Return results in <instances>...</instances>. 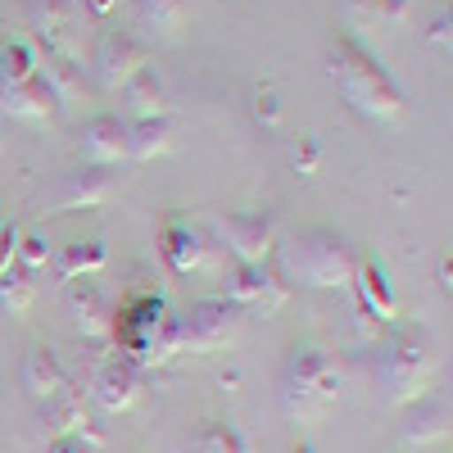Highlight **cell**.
Listing matches in <instances>:
<instances>
[{
    "label": "cell",
    "instance_id": "obj_30",
    "mask_svg": "<svg viewBox=\"0 0 453 453\" xmlns=\"http://www.w3.org/2000/svg\"><path fill=\"white\" fill-rule=\"evenodd\" d=\"M46 263H50V241L42 232L19 236V268L23 273H36V268H46Z\"/></svg>",
    "mask_w": 453,
    "mask_h": 453
},
{
    "label": "cell",
    "instance_id": "obj_23",
    "mask_svg": "<svg viewBox=\"0 0 453 453\" xmlns=\"http://www.w3.org/2000/svg\"><path fill=\"white\" fill-rule=\"evenodd\" d=\"M168 150H173V123L168 119L127 123V159H159Z\"/></svg>",
    "mask_w": 453,
    "mask_h": 453
},
{
    "label": "cell",
    "instance_id": "obj_31",
    "mask_svg": "<svg viewBox=\"0 0 453 453\" xmlns=\"http://www.w3.org/2000/svg\"><path fill=\"white\" fill-rule=\"evenodd\" d=\"M290 159H295V168L304 173V177H313V173L322 168V145H318L313 136H299L295 150H290Z\"/></svg>",
    "mask_w": 453,
    "mask_h": 453
},
{
    "label": "cell",
    "instance_id": "obj_38",
    "mask_svg": "<svg viewBox=\"0 0 453 453\" xmlns=\"http://www.w3.org/2000/svg\"><path fill=\"white\" fill-rule=\"evenodd\" d=\"M0 145H5V141H0Z\"/></svg>",
    "mask_w": 453,
    "mask_h": 453
},
{
    "label": "cell",
    "instance_id": "obj_32",
    "mask_svg": "<svg viewBox=\"0 0 453 453\" xmlns=\"http://www.w3.org/2000/svg\"><path fill=\"white\" fill-rule=\"evenodd\" d=\"M14 258H19V226L0 218V273L14 268Z\"/></svg>",
    "mask_w": 453,
    "mask_h": 453
},
{
    "label": "cell",
    "instance_id": "obj_28",
    "mask_svg": "<svg viewBox=\"0 0 453 453\" xmlns=\"http://www.w3.org/2000/svg\"><path fill=\"white\" fill-rule=\"evenodd\" d=\"M250 109H254V119H258L263 127H281L286 104H281V91H277L273 82H258V87L250 91Z\"/></svg>",
    "mask_w": 453,
    "mask_h": 453
},
{
    "label": "cell",
    "instance_id": "obj_35",
    "mask_svg": "<svg viewBox=\"0 0 453 453\" xmlns=\"http://www.w3.org/2000/svg\"><path fill=\"white\" fill-rule=\"evenodd\" d=\"M87 5H91V14H109V10H113V0H87Z\"/></svg>",
    "mask_w": 453,
    "mask_h": 453
},
{
    "label": "cell",
    "instance_id": "obj_20",
    "mask_svg": "<svg viewBox=\"0 0 453 453\" xmlns=\"http://www.w3.org/2000/svg\"><path fill=\"white\" fill-rule=\"evenodd\" d=\"M42 422H46L50 440H59V435H78V440H82V435H87V444H100V435L91 431V418H87V403H82L78 395H73V390L46 403Z\"/></svg>",
    "mask_w": 453,
    "mask_h": 453
},
{
    "label": "cell",
    "instance_id": "obj_7",
    "mask_svg": "<svg viewBox=\"0 0 453 453\" xmlns=\"http://www.w3.org/2000/svg\"><path fill=\"white\" fill-rule=\"evenodd\" d=\"M150 64V46L136 32H104L96 46V78L104 91H123L136 73Z\"/></svg>",
    "mask_w": 453,
    "mask_h": 453
},
{
    "label": "cell",
    "instance_id": "obj_29",
    "mask_svg": "<svg viewBox=\"0 0 453 453\" xmlns=\"http://www.w3.org/2000/svg\"><path fill=\"white\" fill-rule=\"evenodd\" d=\"M200 453H245V444H241V435H236L232 426L209 422V426L200 431Z\"/></svg>",
    "mask_w": 453,
    "mask_h": 453
},
{
    "label": "cell",
    "instance_id": "obj_9",
    "mask_svg": "<svg viewBox=\"0 0 453 453\" xmlns=\"http://www.w3.org/2000/svg\"><path fill=\"white\" fill-rule=\"evenodd\" d=\"M113 196H119V181H113V173L100 168V164H82L78 173H68V177L55 186L50 204H55V213H73V209H100V204L113 200Z\"/></svg>",
    "mask_w": 453,
    "mask_h": 453
},
{
    "label": "cell",
    "instance_id": "obj_5",
    "mask_svg": "<svg viewBox=\"0 0 453 453\" xmlns=\"http://www.w3.org/2000/svg\"><path fill=\"white\" fill-rule=\"evenodd\" d=\"M236 335H241V309L226 304V299H196L177 318V349H186V354L226 349Z\"/></svg>",
    "mask_w": 453,
    "mask_h": 453
},
{
    "label": "cell",
    "instance_id": "obj_12",
    "mask_svg": "<svg viewBox=\"0 0 453 453\" xmlns=\"http://www.w3.org/2000/svg\"><path fill=\"white\" fill-rule=\"evenodd\" d=\"M68 313H73V326H78L87 340H104L113 331V309H109V295L91 281V277H78L68 286Z\"/></svg>",
    "mask_w": 453,
    "mask_h": 453
},
{
    "label": "cell",
    "instance_id": "obj_22",
    "mask_svg": "<svg viewBox=\"0 0 453 453\" xmlns=\"http://www.w3.org/2000/svg\"><path fill=\"white\" fill-rule=\"evenodd\" d=\"M136 27L155 42H177L186 27V0H136Z\"/></svg>",
    "mask_w": 453,
    "mask_h": 453
},
{
    "label": "cell",
    "instance_id": "obj_26",
    "mask_svg": "<svg viewBox=\"0 0 453 453\" xmlns=\"http://www.w3.org/2000/svg\"><path fill=\"white\" fill-rule=\"evenodd\" d=\"M104 263H109V250H104V241H100V236H91V241H73V245L64 250V258H59V268H64V277H68V281H78V277L100 273Z\"/></svg>",
    "mask_w": 453,
    "mask_h": 453
},
{
    "label": "cell",
    "instance_id": "obj_37",
    "mask_svg": "<svg viewBox=\"0 0 453 453\" xmlns=\"http://www.w3.org/2000/svg\"><path fill=\"white\" fill-rule=\"evenodd\" d=\"M295 453H309V449H295Z\"/></svg>",
    "mask_w": 453,
    "mask_h": 453
},
{
    "label": "cell",
    "instance_id": "obj_16",
    "mask_svg": "<svg viewBox=\"0 0 453 453\" xmlns=\"http://www.w3.org/2000/svg\"><path fill=\"white\" fill-rule=\"evenodd\" d=\"M345 32H395L408 19V0H340Z\"/></svg>",
    "mask_w": 453,
    "mask_h": 453
},
{
    "label": "cell",
    "instance_id": "obj_1",
    "mask_svg": "<svg viewBox=\"0 0 453 453\" xmlns=\"http://www.w3.org/2000/svg\"><path fill=\"white\" fill-rule=\"evenodd\" d=\"M326 73L340 87L349 109H358L372 123H403L408 113V96L399 91V82L386 73V64L367 50L363 36L335 27L331 46H326Z\"/></svg>",
    "mask_w": 453,
    "mask_h": 453
},
{
    "label": "cell",
    "instance_id": "obj_18",
    "mask_svg": "<svg viewBox=\"0 0 453 453\" xmlns=\"http://www.w3.org/2000/svg\"><path fill=\"white\" fill-rule=\"evenodd\" d=\"M354 286H358L363 309H367L372 318H395V313H399V299H395V286H390V273L381 268V258H358Z\"/></svg>",
    "mask_w": 453,
    "mask_h": 453
},
{
    "label": "cell",
    "instance_id": "obj_11",
    "mask_svg": "<svg viewBox=\"0 0 453 453\" xmlns=\"http://www.w3.org/2000/svg\"><path fill=\"white\" fill-rule=\"evenodd\" d=\"M78 150L87 164L113 168L119 159H127V119H119V113H96L78 136Z\"/></svg>",
    "mask_w": 453,
    "mask_h": 453
},
{
    "label": "cell",
    "instance_id": "obj_24",
    "mask_svg": "<svg viewBox=\"0 0 453 453\" xmlns=\"http://www.w3.org/2000/svg\"><path fill=\"white\" fill-rule=\"evenodd\" d=\"M42 82L50 87L55 104H64V100H82V96H87L82 68H78V59H68V55H46V59H42Z\"/></svg>",
    "mask_w": 453,
    "mask_h": 453
},
{
    "label": "cell",
    "instance_id": "obj_17",
    "mask_svg": "<svg viewBox=\"0 0 453 453\" xmlns=\"http://www.w3.org/2000/svg\"><path fill=\"white\" fill-rule=\"evenodd\" d=\"M159 254L173 273H196L200 263H204V241L191 222H177L168 218L164 222V232H159Z\"/></svg>",
    "mask_w": 453,
    "mask_h": 453
},
{
    "label": "cell",
    "instance_id": "obj_3",
    "mask_svg": "<svg viewBox=\"0 0 453 453\" xmlns=\"http://www.w3.org/2000/svg\"><path fill=\"white\" fill-rule=\"evenodd\" d=\"M340 399V376L331 358L313 345H299L281 367V403L295 422H322Z\"/></svg>",
    "mask_w": 453,
    "mask_h": 453
},
{
    "label": "cell",
    "instance_id": "obj_33",
    "mask_svg": "<svg viewBox=\"0 0 453 453\" xmlns=\"http://www.w3.org/2000/svg\"><path fill=\"white\" fill-rule=\"evenodd\" d=\"M449 27H453V14H449V5L431 19V27H426V36H431V46H444L449 50Z\"/></svg>",
    "mask_w": 453,
    "mask_h": 453
},
{
    "label": "cell",
    "instance_id": "obj_13",
    "mask_svg": "<svg viewBox=\"0 0 453 453\" xmlns=\"http://www.w3.org/2000/svg\"><path fill=\"white\" fill-rule=\"evenodd\" d=\"M91 395H96V403H100L104 412H127V408H136V399H141V367H132L127 358L100 363Z\"/></svg>",
    "mask_w": 453,
    "mask_h": 453
},
{
    "label": "cell",
    "instance_id": "obj_14",
    "mask_svg": "<svg viewBox=\"0 0 453 453\" xmlns=\"http://www.w3.org/2000/svg\"><path fill=\"white\" fill-rule=\"evenodd\" d=\"M123 104L132 113V123H141V119H168V104H173L168 78H164L155 64H145L136 78L123 87Z\"/></svg>",
    "mask_w": 453,
    "mask_h": 453
},
{
    "label": "cell",
    "instance_id": "obj_15",
    "mask_svg": "<svg viewBox=\"0 0 453 453\" xmlns=\"http://www.w3.org/2000/svg\"><path fill=\"white\" fill-rule=\"evenodd\" d=\"M55 96L50 87L42 82V73L27 82H14V87H0V113H10L19 123H50L55 119Z\"/></svg>",
    "mask_w": 453,
    "mask_h": 453
},
{
    "label": "cell",
    "instance_id": "obj_34",
    "mask_svg": "<svg viewBox=\"0 0 453 453\" xmlns=\"http://www.w3.org/2000/svg\"><path fill=\"white\" fill-rule=\"evenodd\" d=\"M50 453H91V444H82L78 435H59L50 440Z\"/></svg>",
    "mask_w": 453,
    "mask_h": 453
},
{
    "label": "cell",
    "instance_id": "obj_10",
    "mask_svg": "<svg viewBox=\"0 0 453 453\" xmlns=\"http://www.w3.org/2000/svg\"><path fill=\"white\" fill-rule=\"evenodd\" d=\"M444 435H449V399H440V395L412 399L408 412H403V426H399V444H403V453L426 449V444H440Z\"/></svg>",
    "mask_w": 453,
    "mask_h": 453
},
{
    "label": "cell",
    "instance_id": "obj_19",
    "mask_svg": "<svg viewBox=\"0 0 453 453\" xmlns=\"http://www.w3.org/2000/svg\"><path fill=\"white\" fill-rule=\"evenodd\" d=\"M277 268L273 263H236L232 273H226V304H236V309H258L263 304V295H268Z\"/></svg>",
    "mask_w": 453,
    "mask_h": 453
},
{
    "label": "cell",
    "instance_id": "obj_8",
    "mask_svg": "<svg viewBox=\"0 0 453 453\" xmlns=\"http://www.w3.org/2000/svg\"><path fill=\"white\" fill-rule=\"evenodd\" d=\"M23 14L32 36L46 46V55H68L78 42V5L73 0H23Z\"/></svg>",
    "mask_w": 453,
    "mask_h": 453
},
{
    "label": "cell",
    "instance_id": "obj_21",
    "mask_svg": "<svg viewBox=\"0 0 453 453\" xmlns=\"http://www.w3.org/2000/svg\"><path fill=\"white\" fill-rule=\"evenodd\" d=\"M23 386L42 399V403H50V399H59V395L73 390V386H68V372L59 367V358H55L50 349H32V354H27V363H23Z\"/></svg>",
    "mask_w": 453,
    "mask_h": 453
},
{
    "label": "cell",
    "instance_id": "obj_4",
    "mask_svg": "<svg viewBox=\"0 0 453 453\" xmlns=\"http://www.w3.org/2000/svg\"><path fill=\"white\" fill-rule=\"evenodd\" d=\"M286 268H290V277H299L304 286L345 290V286H354L358 254H354V245L340 232H331V226H313V232H304L290 245Z\"/></svg>",
    "mask_w": 453,
    "mask_h": 453
},
{
    "label": "cell",
    "instance_id": "obj_2",
    "mask_svg": "<svg viewBox=\"0 0 453 453\" xmlns=\"http://www.w3.org/2000/svg\"><path fill=\"white\" fill-rule=\"evenodd\" d=\"M376 372H381V386H386L390 403L408 408L412 399H422L435 381V340L426 335V326H399L386 340Z\"/></svg>",
    "mask_w": 453,
    "mask_h": 453
},
{
    "label": "cell",
    "instance_id": "obj_27",
    "mask_svg": "<svg viewBox=\"0 0 453 453\" xmlns=\"http://www.w3.org/2000/svg\"><path fill=\"white\" fill-rule=\"evenodd\" d=\"M32 299H36L32 273H23L19 263L0 273V309H5V313H27V309H32Z\"/></svg>",
    "mask_w": 453,
    "mask_h": 453
},
{
    "label": "cell",
    "instance_id": "obj_25",
    "mask_svg": "<svg viewBox=\"0 0 453 453\" xmlns=\"http://www.w3.org/2000/svg\"><path fill=\"white\" fill-rule=\"evenodd\" d=\"M42 73V55H36L32 42H23V36H14V42L0 46V87H14V82H27Z\"/></svg>",
    "mask_w": 453,
    "mask_h": 453
},
{
    "label": "cell",
    "instance_id": "obj_6",
    "mask_svg": "<svg viewBox=\"0 0 453 453\" xmlns=\"http://www.w3.org/2000/svg\"><path fill=\"white\" fill-rule=\"evenodd\" d=\"M218 232L226 241V250L236 254V263H268L273 245H277V222L263 209H236L218 222Z\"/></svg>",
    "mask_w": 453,
    "mask_h": 453
},
{
    "label": "cell",
    "instance_id": "obj_36",
    "mask_svg": "<svg viewBox=\"0 0 453 453\" xmlns=\"http://www.w3.org/2000/svg\"><path fill=\"white\" fill-rule=\"evenodd\" d=\"M449 277H453V263L444 258V263H440V286H444V290H449Z\"/></svg>",
    "mask_w": 453,
    "mask_h": 453
}]
</instances>
